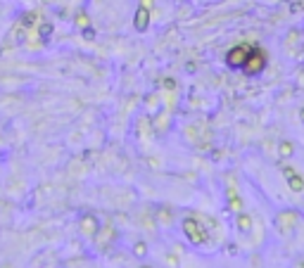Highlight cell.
Instances as JSON below:
<instances>
[{
  "label": "cell",
  "instance_id": "obj_1",
  "mask_svg": "<svg viewBox=\"0 0 304 268\" xmlns=\"http://www.w3.org/2000/svg\"><path fill=\"white\" fill-rule=\"evenodd\" d=\"M183 233L193 245H202V242L207 240V225L202 223L200 218H195V216H185L183 218Z\"/></svg>",
  "mask_w": 304,
  "mask_h": 268
},
{
  "label": "cell",
  "instance_id": "obj_2",
  "mask_svg": "<svg viewBox=\"0 0 304 268\" xmlns=\"http://www.w3.org/2000/svg\"><path fill=\"white\" fill-rule=\"evenodd\" d=\"M250 53H252V45H247V43L235 45L233 50H228L226 65L230 67V69H242L245 62H247V57H250Z\"/></svg>",
  "mask_w": 304,
  "mask_h": 268
},
{
  "label": "cell",
  "instance_id": "obj_3",
  "mask_svg": "<svg viewBox=\"0 0 304 268\" xmlns=\"http://www.w3.org/2000/svg\"><path fill=\"white\" fill-rule=\"evenodd\" d=\"M261 69H266V55L261 53L259 48H252V53L247 57L245 67H242V71L250 76H257V74H261Z\"/></svg>",
  "mask_w": 304,
  "mask_h": 268
},
{
  "label": "cell",
  "instance_id": "obj_4",
  "mask_svg": "<svg viewBox=\"0 0 304 268\" xmlns=\"http://www.w3.org/2000/svg\"><path fill=\"white\" fill-rule=\"evenodd\" d=\"M148 2H150V0H143L138 12H136V19H133L136 31H148V26H150V10H148Z\"/></svg>",
  "mask_w": 304,
  "mask_h": 268
},
{
  "label": "cell",
  "instance_id": "obj_5",
  "mask_svg": "<svg viewBox=\"0 0 304 268\" xmlns=\"http://www.w3.org/2000/svg\"><path fill=\"white\" fill-rule=\"evenodd\" d=\"M283 173L288 176V183H290V188H293L295 193H302L304 190V181H302V176L300 173H295L290 166H283Z\"/></svg>",
  "mask_w": 304,
  "mask_h": 268
},
{
  "label": "cell",
  "instance_id": "obj_6",
  "mask_svg": "<svg viewBox=\"0 0 304 268\" xmlns=\"http://www.w3.org/2000/svg\"><path fill=\"white\" fill-rule=\"evenodd\" d=\"M19 24H22L24 29L29 31V29H33L36 24H38V12L36 10H31V12H24V17L19 19Z\"/></svg>",
  "mask_w": 304,
  "mask_h": 268
},
{
  "label": "cell",
  "instance_id": "obj_7",
  "mask_svg": "<svg viewBox=\"0 0 304 268\" xmlns=\"http://www.w3.org/2000/svg\"><path fill=\"white\" fill-rule=\"evenodd\" d=\"M98 230V223H95V218L93 216H86L83 221H81V233H86V235H93Z\"/></svg>",
  "mask_w": 304,
  "mask_h": 268
},
{
  "label": "cell",
  "instance_id": "obj_8",
  "mask_svg": "<svg viewBox=\"0 0 304 268\" xmlns=\"http://www.w3.org/2000/svg\"><path fill=\"white\" fill-rule=\"evenodd\" d=\"M50 36H53V24L43 22L41 26H38V38H41V41H48Z\"/></svg>",
  "mask_w": 304,
  "mask_h": 268
},
{
  "label": "cell",
  "instance_id": "obj_9",
  "mask_svg": "<svg viewBox=\"0 0 304 268\" xmlns=\"http://www.w3.org/2000/svg\"><path fill=\"white\" fill-rule=\"evenodd\" d=\"M76 26H78V29H88V14L86 12H78V14H76Z\"/></svg>",
  "mask_w": 304,
  "mask_h": 268
},
{
  "label": "cell",
  "instance_id": "obj_10",
  "mask_svg": "<svg viewBox=\"0 0 304 268\" xmlns=\"http://www.w3.org/2000/svg\"><path fill=\"white\" fill-rule=\"evenodd\" d=\"M238 228H240V230H250V216H240V218H238Z\"/></svg>",
  "mask_w": 304,
  "mask_h": 268
},
{
  "label": "cell",
  "instance_id": "obj_11",
  "mask_svg": "<svg viewBox=\"0 0 304 268\" xmlns=\"http://www.w3.org/2000/svg\"><path fill=\"white\" fill-rule=\"evenodd\" d=\"M302 119H304V112H302Z\"/></svg>",
  "mask_w": 304,
  "mask_h": 268
}]
</instances>
